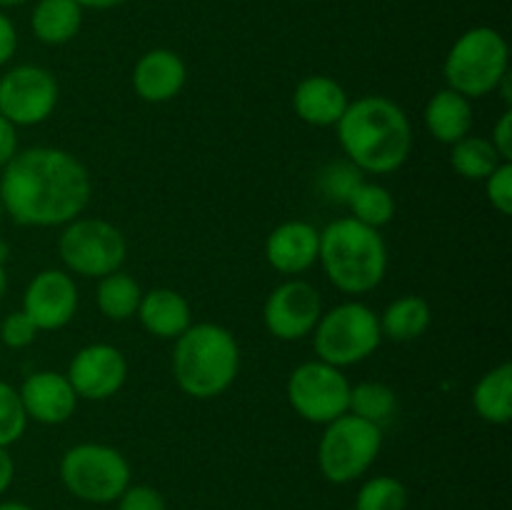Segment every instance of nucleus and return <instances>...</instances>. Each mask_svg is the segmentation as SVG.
<instances>
[{"label":"nucleus","instance_id":"b1692460","mask_svg":"<svg viewBox=\"0 0 512 510\" xmlns=\"http://www.w3.org/2000/svg\"><path fill=\"white\" fill-rule=\"evenodd\" d=\"M140 298H143V288L133 275L115 270V273L103 275L98 280V290H95V303L98 310L108 320L123 323V320L133 318L138 313Z\"/></svg>","mask_w":512,"mask_h":510},{"label":"nucleus","instance_id":"0eeeda50","mask_svg":"<svg viewBox=\"0 0 512 510\" xmlns=\"http://www.w3.org/2000/svg\"><path fill=\"white\" fill-rule=\"evenodd\" d=\"M383 448V428L353 413L330 420L318 443L320 473L328 483L348 485L363 478Z\"/></svg>","mask_w":512,"mask_h":510},{"label":"nucleus","instance_id":"ea45409f","mask_svg":"<svg viewBox=\"0 0 512 510\" xmlns=\"http://www.w3.org/2000/svg\"><path fill=\"white\" fill-rule=\"evenodd\" d=\"M5 293H8V273H5V263H0V303H3Z\"/></svg>","mask_w":512,"mask_h":510},{"label":"nucleus","instance_id":"4468645a","mask_svg":"<svg viewBox=\"0 0 512 510\" xmlns=\"http://www.w3.org/2000/svg\"><path fill=\"white\" fill-rule=\"evenodd\" d=\"M78 285L68 270L48 268L33 275L23 293V313L38 330H60L78 313Z\"/></svg>","mask_w":512,"mask_h":510},{"label":"nucleus","instance_id":"c756f323","mask_svg":"<svg viewBox=\"0 0 512 510\" xmlns=\"http://www.w3.org/2000/svg\"><path fill=\"white\" fill-rule=\"evenodd\" d=\"M360 180H365L363 173H360L353 163L345 160V163H333L328 165V168L320 170L318 188L320 193L328 200H333V203H348L350 193L358 188Z\"/></svg>","mask_w":512,"mask_h":510},{"label":"nucleus","instance_id":"6e6552de","mask_svg":"<svg viewBox=\"0 0 512 510\" xmlns=\"http://www.w3.org/2000/svg\"><path fill=\"white\" fill-rule=\"evenodd\" d=\"M60 480L78 500L105 505L130 485V463L113 445L78 443L60 458Z\"/></svg>","mask_w":512,"mask_h":510},{"label":"nucleus","instance_id":"39448f33","mask_svg":"<svg viewBox=\"0 0 512 510\" xmlns=\"http://www.w3.org/2000/svg\"><path fill=\"white\" fill-rule=\"evenodd\" d=\"M510 73V48L500 30L475 25L465 30L445 58L443 75L448 88L468 100L495 93L500 80Z\"/></svg>","mask_w":512,"mask_h":510},{"label":"nucleus","instance_id":"f3484780","mask_svg":"<svg viewBox=\"0 0 512 510\" xmlns=\"http://www.w3.org/2000/svg\"><path fill=\"white\" fill-rule=\"evenodd\" d=\"M188 80V68L178 53L168 48H153L133 65V88L145 103H168L178 98Z\"/></svg>","mask_w":512,"mask_h":510},{"label":"nucleus","instance_id":"c03bdc74","mask_svg":"<svg viewBox=\"0 0 512 510\" xmlns=\"http://www.w3.org/2000/svg\"><path fill=\"white\" fill-rule=\"evenodd\" d=\"M0 348H3V345H0Z\"/></svg>","mask_w":512,"mask_h":510},{"label":"nucleus","instance_id":"79ce46f5","mask_svg":"<svg viewBox=\"0 0 512 510\" xmlns=\"http://www.w3.org/2000/svg\"><path fill=\"white\" fill-rule=\"evenodd\" d=\"M28 0H0V10L3 8H18V5H25Z\"/></svg>","mask_w":512,"mask_h":510},{"label":"nucleus","instance_id":"dca6fc26","mask_svg":"<svg viewBox=\"0 0 512 510\" xmlns=\"http://www.w3.org/2000/svg\"><path fill=\"white\" fill-rule=\"evenodd\" d=\"M320 230L305 220H285L265 238V260L283 275H300L318 263Z\"/></svg>","mask_w":512,"mask_h":510},{"label":"nucleus","instance_id":"aec40b11","mask_svg":"<svg viewBox=\"0 0 512 510\" xmlns=\"http://www.w3.org/2000/svg\"><path fill=\"white\" fill-rule=\"evenodd\" d=\"M423 120L428 133L438 143L455 145L473 130V105L465 95L455 93L453 88H443L428 100Z\"/></svg>","mask_w":512,"mask_h":510},{"label":"nucleus","instance_id":"a19ab883","mask_svg":"<svg viewBox=\"0 0 512 510\" xmlns=\"http://www.w3.org/2000/svg\"><path fill=\"white\" fill-rule=\"evenodd\" d=\"M0 510H33V508L25 503H18V500H8V503H0Z\"/></svg>","mask_w":512,"mask_h":510},{"label":"nucleus","instance_id":"ddd939ff","mask_svg":"<svg viewBox=\"0 0 512 510\" xmlns=\"http://www.w3.org/2000/svg\"><path fill=\"white\" fill-rule=\"evenodd\" d=\"M65 375L78 398L108 400L128 380V360L115 345L90 343L73 355Z\"/></svg>","mask_w":512,"mask_h":510},{"label":"nucleus","instance_id":"6ab92c4d","mask_svg":"<svg viewBox=\"0 0 512 510\" xmlns=\"http://www.w3.org/2000/svg\"><path fill=\"white\" fill-rule=\"evenodd\" d=\"M135 315L140 325L160 340H175L193 325L190 303L173 288H153L143 293Z\"/></svg>","mask_w":512,"mask_h":510},{"label":"nucleus","instance_id":"412c9836","mask_svg":"<svg viewBox=\"0 0 512 510\" xmlns=\"http://www.w3.org/2000/svg\"><path fill=\"white\" fill-rule=\"evenodd\" d=\"M83 8L75 0H38L30 15L33 35L45 45H65L80 33Z\"/></svg>","mask_w":512,"mask_h":510},{"label":"nucleus","instance_id":"9d476101","mask_svg":"<svg viewBox=\"0 0 512 510\" xmlns=\"http://www.w3.org/2000/svg\"><path fill=\"white\" fill-rule=\"evenodd\" d=\"M288 403L295 413L313 425H328L330 420L348 413L350 380L335 365L323 360L300 363L288 378Z\"/></svg>","mask_w":512,"mask_h":510},{"label":"nucleus","instance_id":"473e14b6","mask_svg":"<svg viewBox=\"0 0 512 510\" xmlns=\"http://www.w3.org/2000/svg\"><path fill=\"white\" fill-rule=\"evenodd\" d=\"M118 510H168V503L150 485H128L118 498Z\"/></svg>","mask_w":512,"mask_h":510},{"label":"nucleus","instance_id":"bb28decb","mask_svg":"<svg viewBox=\"0 0 512 510\" xmlns=\"http://www.w3.org/2000/svg\"><path fill=\"white\" fill-rule=\"evenodd\" d=\"M350 218L358 223L370 225V228L380 230L395 218V198L385 185L373 183V180H360L358 188L350 193L348 203Z\"/></svg>","mask_w":512,"mask_h":510},{"label":"nucleus","instance_id":"e433bc0d","mask_svg":"<svg viewBox=\"0 0 512 510\" xmlns=\"http://www.w3.org/2000/svg\"><path fill=\"white\" fill-rule=\"evenodd\" d=\"M13 478H15L13 455L8 453V448H0V495L13 485Z\"/></svg>","mask_w":512,"mask_h":510},{"label":"nucleus","instance_id":"423d86ee","mask_svg":"<svg viewBox=\"0 0 512 510\" xmlns=\"http://www.w3.org/2000/svg\"><path fill=\"white\" fill-rule=\"evenodd\" d=\"M380 340L383 333L378 313L360 300H345L335 308L323 310L313 330L318 360L340 370L368 360L378 350Z\"/></svg>","mask_w":512,"mask_h":510},{"label":"nucleus","instance_id":"cd10ccee","mask_svg":"<svg viewBox=\"0 0 512 510\" xmlns=\"http://www.w3.org/2000/svg\"><path fill=\"white\" fill-rule=\"evenodd\" d=\"M408 508V488L393 475H375L365 480L355 498V510H405Z\"/></svg>","mask_w":512,"mask_h":510},{"label":"nucleus","instance_id":"a878e982","mask_svg":"<svg viewBox=\"0 0 512 510\" xmlns=\"http://www.w3.org/2000/svg\"><path fill=\"white\" fill-rule=\"evenodd\" d=\"M398 410V395L388 383L380 380H363L358 385H350L348 413L368 420L383 428Z\"/></svg>","mask_w":512,"mask_h":510},{"label":"nucleus","instance_id":"4be33fe9","mask_svg":"<svg viewBox=\"0 0 512 510\" xmlns=\"http://www.w3.org/2000/svg\"><path fill=\"white\" fill-rule=\"evenodd\" d=\"M378 320L383 338L410 343L428 333L433 323V308L423 295H400L383 310V315H378Z\"/></svg>","mask_w":512,"mask_h":510},{"label":"nucleus","instance_id":"f8f14e48","mask_svg":"<svg viewBox=\"0 0 512 510\" xmlns=\"http://www.w3.org/2000/svg\"><path fill=\"white\" fill-rule=\"evenodd\" d=\"M323 315L318 288L303 278H288L265 298L263 323L273 338L293 343L308 338Z\"/></svg>","mask_w":512,"mask_h":510},{"label":"nucleus","instance_id":"4c0bfd02","mask_svg":"<svg viewBox=\"0 0 512 510\" xmlns=\"http://www.w3.org/2000/svg\"><path fill=\"white\" fill-rule=\"evenodd\" d=\"M75 3L80 5V8H90V10H110V8H118V5H123L125 0H75Z\"/></svg>","mask_w":512,"mask_h":510},{"label":"nucleus","instance_id":"2eb2a0df","mask_svg":"<svg viewBox=\"0 0 512 510\" xmlns=\"http://www.w3.org/2000/svg\"><path fill=\"white\" fill-rule=\"evenodd\" d=\"M18 393L28 420H35L40 425L68 423L80 400L68 375L55 373V370H38V373L28 375Z\"/></svg>","mask_w":512,"mask_h":510},{"label":"nucleus","instance_id":"f03ea898","mask_svg":"<svg viewBox=\"0 0 512 510\" xmlns=\"http://www.w3.org/2000/svg\"><path fill=\"white\" fill-rule=\"evenodd\" d=\"M335 128L345 158L360 173H395L413 153L408 113L385 95H363L348 103Z\"/></svg>","mask_w":512,"mask_h":510},{"label":"nucleus","instance_id":"7ed1b4c3","mask_svg":"<svg viewBox=\"0 0 512 510\" xmlns=\"http://www.w3.org/2000/svg\"><path fill=\"white\" fill-rule=\"evenodd\" d=\"M318 263L340 293L365 295L388 273V245L380 230L348 215L320 230Z\"/></svg>","mask_w":512,"mask_h":510},{"label":"nucleus","instance_id":"58836bf2","mask_svg":"<svg viewBox=\"0 0 512 510\" xmlns=\"http://www.w3.org/2000/svg\"><path fill=\"white\" fill-rule=\"evenodd\" d=\"M495 93H500V98H503V103H505V108H510L512 105V88H510V73L505 75L503 80H500V85L498 88H495Z\"/></svg>","mask_w":512,"mask_h":510},{"label":"nucleus","instance_id":"c9c22d12","mask_svg":"<svg viewBox=\"0 0 512 510\" xmlns=\"http://www.w3.org/2000/svg\"><path fill=\"white\" fill-rule=\"evenodd\" d=\"M18 153V128L0 115V170Z\"/></svg>","mask_w":512,"mask_h":510},{"label":"nucleus","instance_id":"c85d7f7f","mask_svg":"<svg viewBox=\"0 0 512 510\" xmlns=\"http://www.w3.org/2000/svg\"><path fill=\"white\" fill-rule=\"evenodd\" d=\"M28 428V415L20 403L18 388L0 380V448L18 443Z\"/></svg>","mask_w":512,"mask_h":510},{"label":"nucleus","instance_id":"393cba45","mask_svg":"<svg viewBox=\"0 0 512 510\" xmlns=\"http://www.w3.org/2000/svg\"><path fill=\"white\" fill-rule=\"evenodd\" d=\"M500 163L505 160L493 148L490 138H483V135H465L453 145V153H450V165L455 173L465 180H475V183H485V178Z\"/></svg>","mask_w":512,"mask_h":510},{"label":"nucleus","instance_id":"1a4fd4ad","mask_svg":"<svg viewBox=\"0 0 512 510\" xmlns=\"http://www.w3.org/2000/svg\"><path fill=\"white\" fill-rule=\"evenodd\" d=\"M58 253L68 273L80 278H103L125 263L128 243L120 228L103 218H75L58 238Z\"/></svg>","mask_w":512,"mask_h":510},{"label":"nucleus","instance_id":"f704fd0d","mask_svg":"<svg viewBox=\"0 0 512 510\" xmlns=\"http://www.w3.org/2000/svg\"><path fill=\"white\" fill-rule=\"evenodd\" d=\"M18 50V30H15L13 20L0 10V68L10 63Z\"/></svg>","mask_w":512,"mask_h":510},{"label":"nucleus","instance_id":"7c9ffc66","mask_svg":"<svg viewBox=\"0 0 512 510\" xmlns=\"http://www.w3.org/2000/svg\"><path fill=\"white\" fill-rule=\"evenodd\" d=\"M40 330L35 328L33 320L23 313V310H13L3 318L0 323V345H8V348L20 350L28 348L35 338H38Z\"/></svg>","mask_w":512,"mask_h":510},{"label":"nucleus","instance_id":"f257e3e1","mask_svg":"<svg viewBox=\"0 0 512 510\" xmlns=\"http://www.w3.org/2000/svg\"><path fill=\"white\" fill-rule=\"evenodd\" d=\"M90 195L93 180L83 160L50 145L18 150L0 175L5 215L25 228L68 225L83 215Z\"/></svg>","mask_w":512,"mask_h":510},{"label":"nucleus","instance_id":"20e7f679","mask_svg":"<svg viewBox=\"0 0 512 510\" xmlns=\"http://www.w3.org/2000/svg\"><path fill=\"white\" fill-rule=\"evenodd\" d=\"M173 378L185 395L210 400L235 383L240 370V345L218 323H193L175 338Z\"/></svg>","mask_w":512,"mask_h":510},{"label":"nucleus","instance_id":"2f4dec72","mask_svg":"<svg viewBox=\"0 0 512 510\" xmlns=\"http://www.w3.org/2000/svg\"><path fill=\"white\" fill-rule=\"evenodd\" d=\"M485 193L490 205L500 215L512 213V163H500L493 173L485 178Z\"/></svg>","mask_w":512,"mask_h":510},{"label":"nucleus","instance_id":"9b49d317","mask_svg":"<svg viewBox=\"0 0 512 510\" xmlns=\"http://www.w3.org/2000/svg\"><path fill=\"white\" fill-rule=\"evenodd\" d=\"M58 98V80L43 65H15L0 78V115L15 128L45 123L53 115Z\"/></svg>","mask_w":512,"mask_h":510},{"label":"nucleus","instance_id":"a211bd4d","mask_svg":"<svg viewBox=\"0 0 512 510\" xmlns=\"http://www.w3.org/2000/svg\"><path fill=\"white\" fill-rule=\"evenodd\" d=\"M348 93L328 75H308L293 93V110L303 123L315 128H333L348 108Z\"/></svg>","mask_w":512,"mask_h":510},{"label":"nucleus","instance_id":"37998d69","mask_svg":"<svg viewBox=\"0 0 512 510\" xmlns=\"http://www.w3.org/2000/svg\"><path fill=\"white\" fill-rule=\"evenodd\" d=\"M3 215H5V210H3V203H0V220H3Z\"/></svg>","mask_w":512,"mask_h":510},{"label":"nucleus","instance_id":"5701e85b","mask_svg":"<svg viewBox=\"0 0 512 510\" xmlns=\"http://www.w3.org/2000/svg\"><path fill=\"white\" fill-rule=\"evenodd\" d=\"M473 408L485 423L508 425L512 420V365L500 363L473 388Z\"/></svg>","mask_w":512,"mask_h":510},{"label":"nucleus","instance_id":"72a5a7b5","mask_svg":"<svg viewBox=\"0 0 512 510\" xmlns=\"http://www.w3.org/2000/svg\"><path fill=\"white\" fill-rule=\"evenodd\" d=\"M493 148L498 150L500 158L505 163H512V110L505 108L503 115L498 118V123L493 125V138H490Z\"/></svg>","mask_w":512,"mask_h":510}]
</instances>
